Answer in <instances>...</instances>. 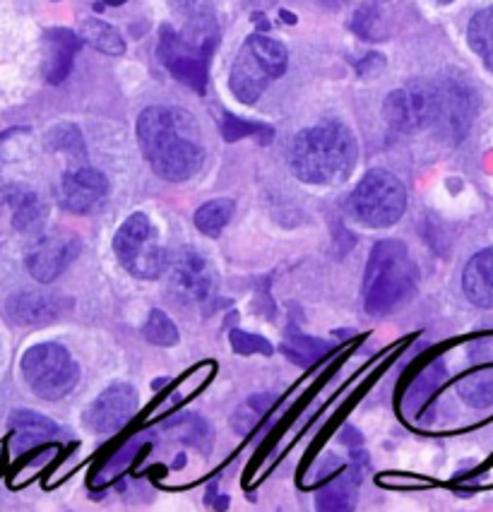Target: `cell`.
Instances as JSON below:
<instances>
[{
    "label": "cell",
    "mask_w": 493,
    "mask_h": 512,
    "mask_svg": "<svg viewBox=\"0 0 493 512\" xmlns=\"http://www.w3.org/2000/svg\"><path fill=\"white\" fill-rule=\"evenodd\" d=\"M219 41L215 20L207 10H195L190 17L188 32H176L164 25L159 29V61L176 77L178 82L205 94L207 68H210L212 51Z\"/></svg>",
    "instance_id": "obj_3"
},
{
    "label": "cell",
    "mask_w": 493,
    "mask_h": 512,
    "mask_svg": "<svg viewBox=\"0 0 493 512\" xmlns=\"http://www.w3.org/2000/svg\"><path fill=\"white\" fill-rule=\"evenodd\" d=\"M104 3H106V5H114V8H116V5H123V3H128V0H104Z\"/></svg>",
    "instance_id": "obj_41"
},
{
    "label": "cell",
    "mask_w": 493,
    "mask_h": 512,
    "mask_svg": "<svg viewBox=\"0 0 493 512\" xmlns=\"http://www.w3.org/2000/svg\"><path fill=\"white\" fill-rule=\"evenodd\" d=\"M417 289V267L402 241H380L368 255L361 299L368 315H388Z\"/></svg>",
    "instance_id": "obj_4"
},
{
    "label": "cell",
    "mask_w": 493,
    "mask_h": 512,
    "mask_svg": "<svg viewBox=\"0 0 493 512\" xmlns=\"http://www.w3.org/2000/svg\"><path fill=\"white\" fill-rule=\"evenodd\" d=\"M80 37L85 39L89 46H94L97 51L106 53V56H121V53L126 51V41H123L121 34H118V29L106 25L102 20H97V17L82 22Z\"/></svg>",
    "instance_id": "obj_26"
},
{
    "label": "cell",
    "mask_w": 493,
    "mask_h": 512,
    "mask_svg": "<svg viewBox=\"0 0 493 512\" xmlns=\"http://www.w3.org/2000/svg\"><path fill=\"white\" fill-rule=\"evenodd\" d=\"M0 205L10 212V224L20 234H37L46 222V214H49L44 200L22 186H8L0 190Z\"/></svg>",
    "instance_id": "obj_17"
},
{
    "label": "cell",
    "mask_w": 493,
    "mask_h": 512,
    "mask_svg": "<svg viewBox=\"0 0 493 512\" xmlns=\"http://www.w3.org/2000/svg\"><path fill=\"white\" fill-rule=\"evenodd\" d=\"M135 412H138V392L133 385L114 383L89 404L85 424L99 436H111V433L121 431Z\"/></svg>",
    "instance_id": "obj_11"
},
{
    "label": "cell",
    "mask_w": 493,
    "mask_h": 512,
    "mask_svg": "<svg viewBox=\"0 0 493 512\" xmlns=\"http://www.w3.org/2000/svg\"><path fill=\"white\" fill-rule=\"evenodd\" d=\"M145 440H147V438L133 440V443H128L126 448L118 452V455L111 457V460L106 462V467H104L106 474H118V472H123V467H128V464L133 462L135 457H138V452H140L142 445H145Z\"/></svg>",
    "instance_id": "obj_34"
},
{
    "label": "cell",
    "mask_w": 493,
    "mask_h": 512,
    "mask_svg": "<svg viewBox=\"0 0 493 512\" xmlns=\"http://www.w3.org/2000/svg\"><path fill=\"white\" fill-rule=\"evenodd\" d=\"M234 217V200L229 198H217L205 202L198 212H195L193 222L198 226V231H203L205 236L217 238L224 231V226Z\"/></svg>",
    "instance_id": "obj_27"
},
{
    "label": "cell",
    "mask_w": 493,
    "mask_h": 512,
    "mask_svg": "<svg viewBox=\"0 0 493 512\" xmlns=\"http://www.w3.org/2000/svg\"><path fill=\"white\" fill-rule=\"evenodd\" d=\"M10 428V450L13 455H25L37 445L46 443L61 436V426L53 424L51 419L41 416L37 412H29V409H17L8 419Z\"/></svg>",
    "instance_id": "obj_16"
},
{
    "label": "cell",
    "mask_w": 493,
    "mask_h": 512,
    "mask_svg": "<svg viewBox=\"0 0 493 512\" xmlns=\"http://www.w3.org/2000/svg\"><path fill=\"white\" fill-rule=\"evenodd\" d=\"M118 263L138 279H157L169 270V253L157 241V231L142 212L130 214L114 236Z\"/></svg>",
    "instance_id": "obj_7"
},
{
    "label": "cell",
    "mask_w": 493,
    "mask_h": 512,
    "mask_svg": "<svg viewBox=\"0 0 493 512\" xmlns=\"http://www.w3.org/2000/svg\"><path fill=\"white\" fill-rule=\"evenodd\" d=\"M178 3H183V5H186V8L190 10V8H193V13H195V10H198L200 8V5H198V0H178Z\"/></svg>",
    "instance_id": "obj_39"
},
{
    "label": "cell",
    "mask_w": 493,
    "mask_h": 512,
    "mask_svg": "<svg viewBox=\"0 0 493 512\" xmlns=\"http://www.w3.org/2000/svg\"><path fill=\"white\" fill-rule=\"evenodd\" d=\"M337 469H342V460L335 455H325L313 464V472L308 476V484H320L323 479H330L332 474H337Z\"/></svg>",
    "instance_id": "obj_35"
},
{
    "label": "cell",
    "mask_w": 493,
    "mask_h": 512,
    "mask_svg": "<svg viewBox=\"0 0 493 512\" xmlns=\"http://www.w3.org/2000/svg\"><path fill=\"white\" fill-rule=\"evenodd\" d=\"M142 335H145L147 342L157 344V347H176L178 339H181L174 320H171L164 311H159V308H154L150 313L145 327H142Z\"/></svg>",
    "instance_id": "obj_31"
},
{
    "label": "cell",
    "mask_w": 493,
    "mask_h": 512,
    "mask_svg": "<svg viewBox=\"0 0 493 512\" xmlns=\"http://www.w3.org/2000/svg\"><path fill=\"white\" fill-rule=\"evenodd\" d=\"M340 440H342V443H354V440H359V443H361V436L354 431L352 426H347V428H344V431L340 433Z\"/></svg>",
    "instance_id": "obj_36"
},
{
    "label": "cell",
    "mask_w": 493,
    "mask_h": 512,
    "mask_svg": "<svg viewBox=\"0 0 493 512\" xmlns=\"http://www.w3.org/2000/svg\"><path fill=\"white\" fill-rule=\"evenodd\" d=\"M164 431L176 440H181L188 448H195L200 452H207L212 448V428L198 414H178L171 421H166Z\"/></svg>",
    "instance_id": "obj_21"
},
{
    "label": "cell",
    "mask_w": 493,
    "mask_h": 512,
    "mask_svg": "<svg viewBox=\"0 0 493 512\" xmlns=\"http://www.w3.org/2000/svg\"><path fill=\"white\" fill-rule=\"evenodd\" d=\"M457 395L465 400L472 409H491L493 407V368H481V371L467 373L457 383Z\"/></svg>",
    "instance_id": "obj_23"
},
{
    "label": "cell",
    "mask_w": 493,
    "mask_h": 512,
    "mask_svg": "<svg viewBox=\"0 0 493 512\" xmlns=\"http://www.w3.org/2000/svg\"><path fill=\"white\" fill-rule=\"evenodd\" d=\"M138 142L154 174L169 183L188 181L205 162L198 121L178 106H150L142 111Z\"/></svg>",
    "instance_id": "obj_1"
},
{
    "label": "cell",
    "mask_w": 493,
    "mask_h": 512,
    "mask_svg": "<svg viewBox=\"0 0 493 512\" xmlns=\"http://www.w3.org/2000/svg\"><path fill=\"white\" fill-rule=\"evenodd\" d=\"M272 402H275V397L272 395L248 397V400L236 409L234 416H231V426H234L241 436H246V433H251L253 428L260 424V419H263L267 409L272 407Z\"/></svg>",
    "instance_id": "obj_30"
},
{
    "label": "cell",
    "mask_w": 493,
    "mask_h": 512,
    "mask_svg": "<svg viewBox=\"0 0 493 512\" xmlns=\"http://www.w3.org/2000/svg\"><path fill=\"white\" fill-rule=\"evenodd\" d=\"M407 210V190L395 174L373 169L359 181L347 200V212L354 222L368 229H388L402 219Z\"/></svg>",
    "instance_id": "obj_5"
},
{
    "label": "cell",
    "mask_w": 493,
    "mask_h": 512,
    "mask_svg": "<svg viewBox=\"0 0 493 512\" xmlns=\"http://www.w3.org/2000/svg\"><path fill=\"white\" fill-rule=\"evenodd\" d=\"M438 92V113H436V128L438 135L448 142L465 140V135L472 128L474 116L479 109V97L472 87L460 77H443L436 85Z\"/></svg>",
    "instance_id": "obj_9"
},
{
    "label": "cell",
    "mask_w": 493,
    "mask_h": 512,
    "mask_svg": "<svg viewBox=\"0 0 493 512\" xmlns=\"http://www.w3.org/2000/svg\"><path fill=\"white\" fill-rule=\"evenodd\" d=\"M80 34L70 32V29L56 27L49 29L44 34V44H46V58H44V77L46 82L51 85H61L65 77L70 75L73 70V61L75 53L80 51L82 46Z\"/></svg>",
    "instance_id": "obj_18"
},
{
    "label": "cell",
    "mask_w": 493,
    "mask_h": 512,
    "mask_svg": "<svg viewBox=\"0 0 493 512\" xmlns=\"http://www.w3.org/2000/svg\"><path fill=\"white\" fill-rule=\"evenodd\" d=\"M467 41L472 51L484 61L486 68L493 73V5L479 10L467 27Z\"/></svg>",
    "instance_id": "obj_24"
},
{
    "label": "cell",
    "mask_w": 493,
    "mask_h": 512,
    "mask_svg": "<svg viewBox=\"0 0 493 512\" xmlns=\"http://www.w3.org/2000/svg\"><path fill=\"white\" fill-rule=\"evenodd\" d=\"M106 195H109V181L102 171L89 169V166L63 174L61 186H58L61 205L75 214L97 212L104 205Z\"/></svg>",
    "instance_id": "obj_13"
},
{
    "label": "cell",
    "mask_w": 493,
    "mask_h": 512,
    "mask_svg": "<svg viewBox=\"0 0 493 512\" xmlns=\"http://www.w3.org/2000/svg\"><path fill=\"white\" fill-rule=\"evenodd\" d=\"M169 275V289L181 303L205 306L207 301L215 299L217 275L200 250H181L176 258H171Z\"/></svg>",
    "instance_id": "obj_10"
},
{
    "label": "cell",
    "mask_w": 493,
    "mask_h": 512,
    "mask_svg": "<svg viewBox=\"0 0 493 512\" xmlns=\"http://www.w3.org/2000/svg\"><path fill=\"white\" fill-rule=\"evenodd\" d=\"M282 22H289V25H296V15L294 13H287V10H282Z\"/></svg>",
    "instance_id": "obj_38"
},
{
    "label": "cell",
    "mask_w": 493,
    "mask_h": 512,
    "mask_svg": "<svg viewBox=\"0 0 493 512\" xmlns=\"http://www.w3.org/2000/svg\"><path fill=\"white\" fill-rule=\"evenodd\" d=\"M438 3H443V5H448V3H453V0H438Z\"/></svg>",
    "instance_id": "obj_42"
},
{
    "label": "cell",
    "mask_w": 493,
    "mask_h": 512,
    "mask_svg": "<svg viewBox=\"0 0 493 512\" xmlns=\"http://www.w3.org/2000/svg\"><path fill=\"white\" fill-rule=\"evenodd\" d=\"M248 5H251V8H255V10H267V8H272V5L277 3V0H246Z\"/></svg>",
    "instance_id": "obj_37"
},
{
    "label": "cell",
    "mask_w": 493,
    "mask_h": 512,
    "mask_svg": "<svg viewBox=\"0 0 493 512\" xmlns=\"http://www.w3.org/2000/svg\"><path fill=\"white\" fill-rule=\"evenodd\" d=\"M438 113L436 85L429 82H412V85L395 89L383 104V116L392 130L402 135H414L431 128Z\"/></svg>",
    "instance_id": "obj_8"
},
{
    "label": "cell",
    "mask_w": 493,
    "mask_h": 512,
    "mask_svg": "<svg viewBox=\"0 0 493 512\" xmlns=\"http://www.w3.org/2000/svg\"><path fill=\"white\" fill-rule=\"evenodd\" d=\"M20 368L34 395L49 402L63 400L80 380V368L70 351L56 342H44L27 349Z\"/></svg>",
    "instance_id": "obj_6"
},
{
    "label": "cell",
    "mask_w": 493,
    "mask_h": 512,
    "mask_svg": "<svg viewBox=\"0 0 493 512\" xmlns=\"http://www.w3.org/2000/svg\"><path fill=\"white\" fill-rule=\"evenodd\" d=\"M222 135L227 142H236L241 138H248V135H260L263 142L272 140V128H267V125H260V123H253V121H243V118H236L227 113L224 116V123H222Z\"/></svg>",
    "instance_id": "obj_32"
},
{
    "label": "cell",
    "mask_w": 493,
    "mask_h": 512,
    "mask_svg": "<svg viewBox=\"0 0 493 512\" xmlns=\"http://www.w3.org/2000/svg\"><path fill=\"white\" fill-rule=\"evenodd\" d=\"M229 342L239 356H251V354L270 356L272 351H275L265 337L253 335V332H243V330H231Z\"/></svg>",
    "instance_id": "obj_33"
},
{
    "label": "cell",
    "mask_w": 493,
    "mask_h": 512,
    "mask_svg": "<svg viewBox=\"0 0 493 512\" xmlns=\"http://www.w3.org/2000/svg\"><path fill=\"white\" fill-rule=\"evenodd\" d=\"M287 332H289L291 344H282V354L289 356L294 363H299V366L308 368L313 361L320 359L325 351H330L328 342H323V339H316V337H304L294 325H289Z\"/></svg>",
    "instance_id": "obj_28"
},
{
    "label": "cell",
    "mask_w": 493,
    "mask_h": 512,
    "mask_svg": "<svg viewBox=\"0 0 493 512\" xmlns=\"http://www.w3.org/2000/svg\"><path fill=\"white\" fill-rule=\"evenodd\" d=\"M443 380H445V366L441 361L429 363V366L421 371V375L414 378V383L409 385L405 395V402H402L407 419H412L414 424H424L426 421L424 414L429 412V404L433 400V395H436V390L443 385Z\"/></svg>",
    "instance_id": "obj_19"
},
{
    "label": "cell",
    "mask_w": 493,
    "mask_h": 512,
    "mask_svg": "<svg viewBox=\"0 0 493 512\" xmlns=\"http://www.w3.org/2000/svg\"><path fill=\"white\" fill-rule=\"evenodd\" d=\"M356 140L340 121H323L301 130L291 142L289 162L294 174L311 186H337L356 166Z\"/></svg>",
    "instance_id": "obj_2"
},
{
    "label": "cell",
    "mask_w": 493,
    "mask_h": 512,
    "mask_svg": "<svg viewBox=\"0 0 493 512\" xmlns=\"http://www.w3.org/2000/svg\"><path fill=\"white\" fill-rule=\"evenodd\" d=\"M270 80L272 75L267 73L265 65L260 63V58L255 56L251 46L243 44L229 75V87L234 92V97L241 104H255L260 99V94L267 89V85H270Z\"/></svg>",
    "instance_id": "obj_15"
},
{
    "label": "cell",
    "mask_w": 493,
    "mask_h": 512,
    "mask_svg": "<svg viewBox=\"0 0 493 512\" xmlns=\"http://www.w3.org/2000/svg\"><path fill=\"white\" fill-rule=\"evenodd\" d=\"M246 44L251 46L255 56L260 58V63L265 65V70L272 75V80H277V77L287 73L289 56L282 41L265 37V34H251V37L246 39Z\"/></svg>",
    "instance_id": "obj_25"
},
{
    "label": "cell",
    "mask_w": 493,
    "mask_h": 512,
    "mask_svg": "<svg viewBox=\"0 0 493 512\" xmlns=\"http://www.w3.org/2000/svg\"><path fill=\"white\" fill-rule=\"evenodd\" d=\"M229 505V498H219V500H215V508L217 510H224Z\"/></svg>",
    "instance_id": "obj_40"
},
{
    "label": "cell",
    "mask_w": 493,
    "mask_h": 512,
    "mask_svg": "<svg viewBox=\"0 0 493 512\" xmlns=\"http://www.w3.org/2000/svg\"><path fill=\"white\" fill-rule=\"evenodd\" d=\"M359 469H354L352 474H344L337 481H332L318 491L316 496V508L323 512H342V510H354L356 505V486H359L361 479Z\"/></svg>",
    "instance_id": "obj_22"
},
{
    "label": "cell",
    "mask_w": 493,
    "mask_h": 512,
    "mask_svg": "<svg viewBox=\"0 0 493 512\" xmlns=\"http://www.w3.org/2000/svg\"><path fill=\"white\" fill-rule=\"evenodd\" d=\"M80 238L51 234L41 236L34 241V246L27 250V270L37 282L49 284L56 277H61L68 270L70 263L80 255Z\"/></svg>",
    "instance_id": "obj_12"
},
{
    "label": "cell",
    "mask_w": 493,
    "mask_h": 512,
    "mask_svg": "<svg viewBox=\"0 0 493 512\" xmlns=\"http://www.w3.org/2000/svg\"><path fill=\"white\" fill-rule=\"evenodd\" d=\"M68 308V299L58 294H41V291H22L8 301V315L13 318V323L25 327L53 323Z\"/></svg>",
    "instance_id": "obj_14"
},
{
    "label": "cell",
    "mask_w": 493,
    "mask_h": 512,
    "mask_svg": "<svg viewBox=\"0 0 493 512\" xmlns=\"http://www.w3.org/2000/svg\"><path fill=\"white\" fill-rule=\"evenodd\" d=\"M46 145H49L51 150L65 152L68 157L80 159V162H85V159H87L85 138H82L80 128H77V125H73V123L56 125V128H53L51 133L46 135Z\"/></svg>",
    "instance_id": "obj_29"
},
{
    "label": "cell",
    "mask_w": 493,
    "mask_h": 512,
    "mask_svg": "<svg viewBox=\"0 0 493 512\" xmlns=\"http://www.w3.org/2000/svg\"><path fill=\"white\" fill-rule=\"evenodd\" d=\"M462 289L467 299L479 308H493V248L474 255L462 275Z\"/></svg>",
    "instance_id": "obj_20"
}]
</instances>
